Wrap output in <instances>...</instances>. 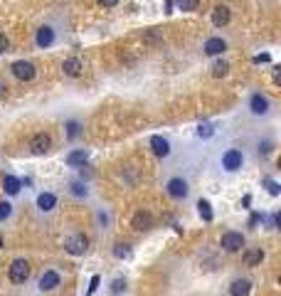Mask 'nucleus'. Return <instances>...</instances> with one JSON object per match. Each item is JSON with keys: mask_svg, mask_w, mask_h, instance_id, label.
<instances>
[{"mask_svg": "<svg viewBox=\"0 0 281 296\" xmlns=\"http://www.w3.org/2000/svg\"><path fill=\"white\" fill-rule=\"evenodd\" d=\"M59 35H62V30H59V25L55 20L42 22V25L35 30V47L37 50H50V47H55L59 42Z\"/></svg>", "mask_w": 281, "mask_h": 296, "instance_id": "f257e3e1", "label": "nucleus"}, {"mask_svg": "<svg viewBox=\"0 0 281 296\" xmlns=\"http://www.w3.org/2000/svg\"><path fill=\"white\" fill-rule=\"evenodd\" d=\"M247 163V156H244V148H237V146H227L225 151L220 153V168L225 173H237L242 170Z\"/></svg>", "mask_w": 281, "mask_h": 296, "instance_id": "f03ea898", "label": "nucleus"}, {"mask_svg": "<svg viewBox=\"0 0 281 296\" xmlns=\"http://www.w3.org/2000/svg\"><path fill=\"white\" fill-rule=\"evenodd\" d=\"M271 111H274V106H271V99L266 94H262V92H252L249 94V99H247V114L252 119H269Z\"/></svg>", "mask_w": 281, "mask_h": 296, "instance_id": "7ed1b4c3", "label": "nucleus"}, {"mask_svg": "<svg viewBox=\"0 0 281 296\" xmlns=\"http://www.w3.org/2000/svg\"><path fill=\"white\" fill-rule=\"evenodd\" d=\"M166 193L173 198V200H185L190 195V185L183 175H173L166 180Z\"/></svg>", "mask_w": 281, "mask_h": 296, "instance_id": "20e7f679", "label": "nucleus"}, {"mask_svg": "<svg viewBox=\"0 0 281 296\" xmlns=\"http://www.w3.org/2000/svg\"><path fill=\"white\" fill-rule=\"evenodd\" d=\"M10 72H13V77L20 79V82H32L35 74H37V67L30 59H15L10 64Z\"/></svg>", "mask_w": 281, "mask_h": 296, "instance_id": "39448f33", "label": "nucleus"}, {"mask_svg": "<svg viewBox=\"0 0 281 296\" xmlns=\"http://www.w3.org/2000/svg\"><path fill=\"white\" fill-rule=\"evenodd\" d=\"M8 274H10V281H13V284H25L27 277H30V264H27V259H22V257L13 259Z\"/></svg>", "mask_w": 281, "mask_h": 296, "instance_id": "423d86ee", "label": "nucleus"}, {"mask_svg": "<svg viewBox=\"0 0 281 296\" xmlns=\"http://www.w3.org/2000/svg\"><path fill=\"white\" fill-rule=\"evenodd\" d=\"M87 247H89V240H87L84 235H79V232H74V235H69V237L64 240V249H67V254H72V257H82V254L87 252Z\"/></svg>", "mask_w": 281, "mask_h": 296, "instance_id": "0eeeda50", "label": "nucleus"}, {"mask_svg": "<svg viewBox=\"0 0 281 296\" xmlns=\"http://www.w3.org/2000/svg\"><path fill=\"white\" fill-rule=\"evenodd\" d=\"M27 148H30V153L32 156H45L50 148H52V138L47 136V133H35L32 138H30V143H27Z\"/></svg>", "mask_w": 281, "mask_h": 296, "instance_id": "6e6552de", "label": "nucleus"}, {"mask_svg": "<svg viewBox=\"0 0 281 296\" xmlns=\"http://www.w3.org/2000/svg\"><path fill=\"white\" fill-rule=\"evenodd\" d=\"M220 244H222L225 252H239V249L244 247V235H242V232H234V230H227V232L222 235Z\"/></svg>", "mask_w": 281, "mask_h": 296, "instance_id": "1a4fd4ad", "label": "nucleus"}, {"mask_svg": "<svg viewBox=\"0 0 281 296\" xmlns=\"http://www.w3.org/2000/svg\"><path fill=\"white\" fill-rule=\"evenodd\" d=\"M148 146H150V151L158 156V158H168L170 156V141L166 136H160V133H153L148 138Z\"/></svg>", "mask_w": 281, "mask_h": 296, "instance_id": "9d476101", "label": "nucleus"}, {"mask_svg": "<svg viewBox=\"0 0 281 296\" xmlns=\"http://www.w3.org/2000/svg\"><path fill=\"white\" fill-rule=\"evenodd\" d=\"M225 50H227V40H225L222 35H212V37H207L205 45H203V52H205L207 57H220Z\"/></svg>", "mask_w": 281, "mask_h": 296, "instance_id": "9b49d317", "label": "nucleus"}, {"mask_svg": "<svg viewBox=\"0 0 281 296\" xmlns=\"http://www.w3.org/2000/svg\"><path fill=\"white\" fill-rule=\"evenodd\" d=\"M59 284H62V277H59V272H55V269H47L42 277H39V281H37V289H39V291H55Z\"/></svg>", "mask_w": 281, "mask_h": 296, "instance_id": "f8f14e48", "label": "nucleus"}, {"mask_svg": "<svg viewBox=\"0 0 281 296\" xmlns=\"http://www.w3.org/2000/svg\"><path fill=\"white\" fill-rule=\"evenodd\" d=\"M64 161H67L69 168H84L87 161H89V151H87V148H72Z\"/></svg>", "mask_w": 281, "mask_h": 296, "instance_id": "ddd939ff", "label": "nucleus"}, {"mask_svg": "<svg viewBox=\"0 0 281 296\" xmlns=\"http://www.w3.org/2000/svg\"><path fill=\"white\" fill-rule=\"evenodd\" d=\"M131 225H133V230H138V232L150 230V225H153V215H150L148 210H138V212L133 215V220H131Z\"/></svg>", "mask_w": 281, "mask_h": 296, "instance_id": "4468645a", "label": "nucleus"}, {"mask_svg": "<svg viewBox=\"0 0 281 296\" xmlns=\"http://www.w3.org/2000/svg\"><path fill=\"white\" fill-rule=\"evenodd\" d=\"M82 69H84V64H82V59H79V57H67L62 62V72L67 74V77H79Z\"/></svg>", "mask_w": 281, "mask_h": 296, "instance_id": "2eb2a0df", "label": "nucleus"}, {"mask_svg": "<svg viewBox=\"0 0 281 296\" xmlns=\"http://www.w3.org/2000/svg\"><path fill=\"white\" fill-rule=\"evenodd\" d=\"M229 20H232V10L227 5H217L212 10V25L215 27H225V25H229Z\"/></svg>", "mask_w": 281, "mask_h": 296, "instance_id": "dca6fc26", "label": "nucleus"}, {"mask_svg": "<svg viewBox=\"0 0 281 296\" xmlns=\"http://www.w3.org/2000/svg\"><path fill=\"white\" fill-rule=\"evenodd\" d=\"M57 207V195L55 193H39L37 195V210L39 212H52Z\"/></svg>", "mask_w": 281, "mask_h": 296, "instance_id": "f3484780", "label": "nucleus"}, {"mask_svg": "<svg viewBox=\"0 0 281 296\" xmlns=\"http://www.w3.org/2000/svg\"><path fill=\"white\" fill-rule=\"evenodd\" d=\"M20 188H22V180L20 178H15V175H3V190L8 193V195H18L20 193Z\"/></svg>", "mask_w": 281, "mask_h": 296, "instance_id": "a211bd4d", "label": "nucleus"}, {"mask_svg": "<svg viewBox=\"0 0 281 296\" xmlns=\"http://www.w3.org/2000/svg\"><path fill=\"white\" fill-rule=\"evenodd\" d=\"M249 286H252L249 279H237V281H232L229 294L232 296H249Z\"/></svg>", "mask_w": 281, "mask_h": 296, "instance_id": "6ab92c4d", "label": "nucleus"}, {"mask_svg": "<svg viewBox=\"0 0 281 296\" xmlns=\"http://www.w3.org/2000/svg\"><path fill=\"white\" fill-rule=\"evenodd\" d=\"M64 131H67V138H69V141H76L79 136H82L84 129H82V124H79L76 119H67V121H64Z\"/></svg>", "mask_w": 281, "mask_h": 296, "instance_id": "aec40b11", "label": "nucleus"}, {"mask_svg": "<svg viewBox=\"0 0 281 296\" xmlns=\"http://www.w3.org/2000/svg\"><path fill=\"white\" fill-rule=\"evenodd\" d=\"M197 212H200V217H203L205 222H212V220H215L212 205H210V200H205V198H200V200H197Z\"/></svg>", "mask_w": 281, "mask_h": 296, "instance_id": "412c9836", "label": "nucleus"}, {"mask_svg": "<svg viewBox=\"0 0 281 296\" xmlns=\"http://www.w3.org/2000/svg\"><path fill=\"white\" fill-rule=\"evenodd\" d=\"M69 193H72L74 198H87V195H89V188H87L84 180H72V183H69Z\"/></svg>", "mask_w": 281, "mask_h": 296, "instance_id": "4be33fe9", "label": "nucleus"}, {"mask_svg": "<svg viewBox=\"0 0 281 296\" xmlns=\"http://www.w3.org/2000/svg\"><path fill=\"white\" fill-rule=\"evenodd\" d=\"M173 5L178 10H183V13H192V10H197L200 0H173Z\"/></svg>", "mask_w": 281, "mask_h": 296, "instance_id": "5701e85b", "label": "nucleus"}, {"mask_svg": "<svg viewBox=\"0 0 281 296\" xmlns=\"http://www.w3.org/2000/svg\"><path fill=\"white\" fill-rule=\"evenodd\" d=\"M262 257H264V252H262V249H252V252H247V254H244V262H247L249 267H254V264H259V262H262Z\"/></svg>", "mask_w": 281, "mask_h": 296, "instance_id": "b1692460", "label": "nucleus"}, {"mask_svg": "<svg viewBox=\"0 0 281 296\" xmlns=\"http://www.w3.org/2000/svg\"><path fill=\"white\" fill-rule=\"evenodd\" d=\"M212 133H215V124H210V121L197 126V138H210Z\"/></svg>", "mask_w": 281, "mask_h": 296, "instance_id": "393cba45", "label": "nucleus"}, {"mask_svg": "<svg viewBox=\"0 0 281 296\" xmlns=\"http://www.w3.org/2000/svg\"><path fill=\"white\" fill-rule=\"evenodd\" d=\"M257 151H259V156H269L274 151V141H269V138L266 141H259L257 143Z\"/></svg>", "mask_w": 281, "mask_h": 296, "instance_id": "a878e982", "label": "nucleus"}, {"mask_svg": "<svg viewBox=\"0 0 281 296\" xmlns=\"http://www.w3.org/2000/svg\"><path fill=\"white\" fill-rule=\"evenodd\" d=\"M227 69H229V64H227L225 59H222V62H215V64H212V77H225Z\"/></svg>", "mask_w": 281, "mask_h": 296, "instance_id": "bb28decb", "label": "nucleus"}, {"mask_svg": "<svg viewBox=\"0 0 281 296\" xmlns=\"http://www.w3.org/2000/svg\"><path fill=\"white\" fill-rule=\"evenodd\" d=\"M10 215H13V205L10 203H0V222L10 220Z\"/></svg>", "mask_w": 281, "mask_h": 296, "instance_id": "cd10ccee", "label": "nucleus"}, {"mask_svg": "<svg viewBox=\"0 0 281 296\" xmlns=\"http://www.w3.org/2000/svg\"><path fill=\"white\" fill-rule=\"evenodd\" d=\"M99 284H101V277H92V284H89V289H87V296H94L96 294V289H99Z\"/></svg>", "mask_w": 281, "mask_h": 296, "instance_id": "c85d7f7f", "label": "nucleus"}, {"mask_svg": "<svg viewBox=\"0 0 281 296\" xmlns=\"http://www.w3.org/2000/svg\"><path fill=\"white\" fill-rule=\"evenodd\" d=\"M113 254H116L118 259H121V257H129V254H131V249H129V244H116Z\"/></svg>", "mask_w": 281, "mask_h": 296, "instance_id": "c756f323", "label": "nucleus"}, {"mask_svg": "<svg viewBox=\"0 0 281 296\" xmlns=\"http://www.w3.org/2000/svg\"><path fill=\"white\" fill-rule=\"evenodd\" d=\"M124 289H126V281H124V279H116V281L111 284V291H113V294H121Z\"/></svg>", "mask_w": 281, "mask_h": 296, "instance_id": "7c9ffc66", "label": "nucleus"}, {"mask_svg": "<svg viewBox=\"0 0 281 296\" xmlns=\"http://www.w3.org/2000/svg\"><path fill=\"white\" fill-rule=\"evenodd\" d=\"M8 47H10L8 35H3V32H0V55H3V52H8Z\"/></svg>", "mask_w": 281, "mask_h": 296, "instance_id": "2f4dec72", "label": "nucleus"}, {"mask_svg": "<svg viewBox=\"0 0 281 296\" xmlns=\"http://www.w3.org/2000/svg\"><path fill=\"white\" fill-rule=\"evenodd\" d=\"M264 183H266V188H269L271 195H279V183L276 180H264Z\"/></svg>", "mask_w": 281, "mask_h": 296, "instance_id": "473e14b6", "label": "nucleus"}, {"mask_svg": "<svg viewBox=\"0 0 281 296\" xmlns=\"http://www.w3.org/2000/svg\"><path fill=\"white\" fill-rule=\"evenodd\" d=\"M8 96V82L5 79H0V101H3Z\"/></svg>", "mask_w": 281, "mask_h": 296, "instance_id": "72a5a7b5", "label": "nucleus"}, {"mask_svg": "<svg viewBox=\"0 0 281 296\" xmlns=\"http://www.w3.org/2000/svg\"><path fill=\"white\" fill-rule=\"evenodd\" d=\"M121 0H99V5H104V8H116Z\"/></svg>", "mask_w": 281, "mask_h": 296, "instance_id": "f704fd0d", "label": "nucleus"}, {"mask_svg": "<svg viewBox=\"0 0 281 296\" xmlns=\"http://www.w3.org/2000/svg\"><path fill=\"white\" fill-rule=\"evenodd\" d=\"M269 59H271V57L264 52V55H257V57H254V64H262V62H269Z\"/></svg>", "mask_w": 281, "mask_h": 296, "instance_id": "c9c22d12", "label": "nucleus"}]
</instances>
